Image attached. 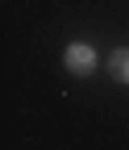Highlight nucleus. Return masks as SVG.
I'll list each match as a JSON object with an SVG mask.
<instances>
[{"label": "nucleus", "instance_id": "obj_2", "mask_svg": "<svg viewBox=\"0 0 129 150\" xmlns=\"http://www.w3.org/2000/svg\"><path fill=\"white\" fill-rule=\"evenodd\" d=\"M113 75L129 83V50H117V54H113Z\"/></svg>", "mask_w": 129, "mask_h": 150}, {"label": "nucleus", "instance_id": "obj_1", "mask_svg": "<svg viewBox=\"0 0 129 150\" xmlns=\"http://www.w3.org/2000/svg\"><path fill=\"white\" fill-rule=\"evenodd\" d=\"M92 63H96V59H92V50H87V46H71V50H67V67L75 71V75H87Z\"/></svg>", "mask_w": 129, "mask_h": 150}]
</instances>
